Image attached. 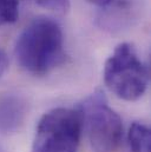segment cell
<instances>
[{"label":"cell","mask_w":151,"mask_h":152,"mask_svg":"<svg viewBox=\"0 0 151 152\" xmlns=\"http://www.w3.org/2000/svg\"><path fill=\"white\" fill-rule=\"evenodd\" d=\"M14 54L27 73L39 77L50 73L66 58L62 27L52 18H34L19 34Z\"/></svg>","instance_id":"obj_1"},{"label":"cell","mask_w":151,"mask_h":152,"mask_svg":"<svg viewBox=\"0 0 151 152\" xmlns=\"http://www.w3.org/2000/svg\"><path fill=\"white\" fill-rule=\"evenodd\" d=\"M104 81L119 99L136 102L143 97L149 85V69L133 45L122 42L116 46L104 65Z\"/></svg>","instance_id":"obj_2"},{"label":"cell","mask_w":151,"mask_h":152,"mask_svg":"<svg viewBox=\"0 0 151 152\" xmlns=\"http://www.w3.org/2000/svg\"><path fill=\"white\" fill-rule=\"evenodd\" d=\"M83 133L79 107H56L43 114L31 152H77Z\"/></svg>","instance_id":"obj_3"},{"label":"cell","mask_w":151,"mask_h":152,"mask_svg":"<svg viewBox=\"0 0 151 152\" xmlns=\"http://www.w3.org/2000/svg\"><path fill=\"white\" fill-rule=\"evenodd\" d=\"M78 107L93 152L114 151L123 139V120L110 107L104 93L93 92Z\"/></svg>","instance_id":"obj_4"},{"label":"cell","mask_w":151,"mask_h":152,"mask_svg":"<svg viewBox=\"0 0 151 152\" xmlns=\"http://www.w3.org/2000/svg\"><path fill=\"white\" fill-rule=\"evenodd\" d=\"M29 105L26 99L14 92L0 93V134H14L25 124Z\"/></svg>","instance_id":"obj_5"},{"label":"cell","mask_w":151,"mask_h":152,"mask_svg":"<svg viewBox=\"0 0 151 152\" xmlns=\"http://www.w3.org/2000/svg\"><path fill=\"white\" fill-rule=\"evenodd\" d=\"M129 152H151L150 129L139 121H133L128 132Z\"/></svg>","instance_id":"obj_6"},{"label":"cell","mask_w":151,"mask_h":152,"mask_svg":"<svg viewBox=\"0 0 151 152\" xmlns=\"http://www.w3.org/2000/svg\"><path fill=\"white\" fill-rule=\"evenodd\" d=\"M18 7V0H0V27L17 21Z\"/></svg>","instance_id":"obj_7"},{"label":"cell","mask_w":151,"mask_h":152,"mask_svg":"<svg viewBox=\"0 0 151 152\" xmlns=\"http://www.w3.org/2000/svg\"><path fill=\"white\" fill-rule=\"evenodd\" d=\"M40 7L57 13H65L70 8V0H33Z\"/></svg>","instance_id":"obj_8"},{"label":"cell","mask_w":151,"mask_h":152,"mask_svg":"<svg viewBox=\"0 0 151 152\" xmlns=\"http://www.w3.org/2000/svg\"><path fill=\"white\" fill-rule=\"evenodd\" d=\"M7 67H8V58L4 52V50L0 48V77L5 75V72L7 71Z\"/></svg>","instance_id":"obj_9"},{"label":"cell","mask_w":151,"mask_h":152,"mask_svg":"<svg viewBox=\"0 0 151 152\" xmlns=\"http://www.w3.org/2000/svg\"><path fill=\"white\" fill-rule=\"evenodd\" d=\"M87 1H89V2H91L92 5H96V6L100 7V8L103 10V8L108 7V6L112 2L113 0H87Z\"/></svg>","instance_id":"obj_10"}]
</instances>
